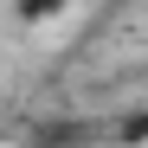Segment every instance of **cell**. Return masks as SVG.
I'll return each mask as SVG.
<instances>
[{
  "label": "cell",
  "instance_id": "6da1fadb",
  "mask_svg": "<svg viewBox=\"0 0 148 148\" xmlns=\"http://www.w3.org/2000/svg\"><path fill=\"white\" fill-rule=\"evenodd\" d=\"M71 7V0H19V19H26V26H45V19H58Z\"/></svg>",
  "mask_w": 148,
  "mask_h": 148
}]
</instances>
